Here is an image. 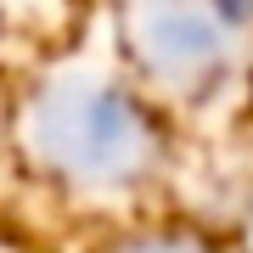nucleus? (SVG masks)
<instances>
[{"label":"nucleus","mask_w":253,"mask_h":253,"mask_svg":"<svg viewBox=\"0 0 253 253\" xmlns=\"http://www.w3.org/2000/svg\"><path fill=\"white\" fill-rule=\"evenodd\" d=\"M158 253H174V248H158Z\"/></svg>","instance_id":"7ed1b4c3"},{"label":"nucleus","mask_w":253,"mask_h":253,"mask_svg":"<svg viewBox=\"0 0 253 253\" xmlns=\"http://www.w3.org/2000/svg\"><path fill=\"white\" fill-rule=\"evenodd\" d=\"M40 141L73 174L118 180L141 158V124L113 90L101 84H68L40 107Z\"/></svg>","instance_id":"f257e3e1"},{"label":"nucleus","mask_w":253,"mask_h":253,"mask_svg":"<svg viewBox=\"0 0 253 253\" xmlns=\"http://www.w3.org/2000/svg\"><path fill=\"white\" fill-rule=\"evenodd\" d=\"M135 45L146 68L158 73H197L219 56V23L214 0H141L135 6Z\"/></svg>","instance_id":"f03ea898"}]
</instances>
